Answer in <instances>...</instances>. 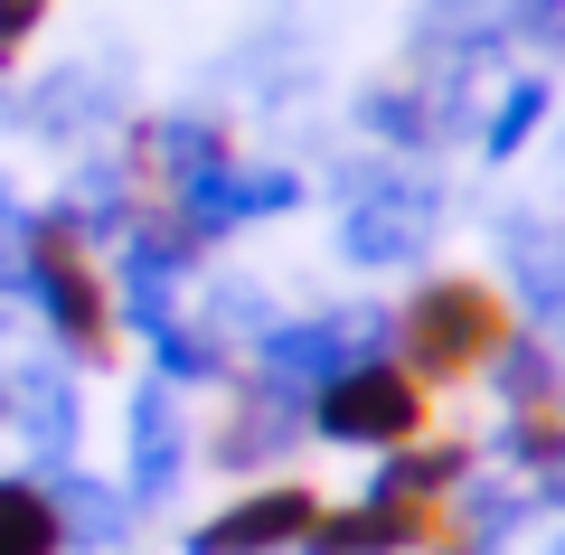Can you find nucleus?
Here are the masks:
<instances>
[{"mask_svg":"<svg viewBox=\"0 0 565 555\" xmlns=\"http://www.w3.org/2000/svg\"><path fill=\"white\" fill-rule=\"evenodd\" d=\"M519 330H527L519 301H509L490 274H424L415 292L386 311V357H396L415 386L452 396V386H481Z\"/></svg>","mask_w":565,"mask_h":555,"instance_id":"nucleus-1","label":"nucleus"},{"mask_svg":"<svg viewBox=\"0 0 565 555\" xmlns=\"http://www.w3.org/2000/svg\"><path fill=\"white\" fill-rule=\"evenodd\" d=\"M20 292L39 301L47 339L76 367H114L122 357V301H114V255L85 236L66 207H39L20 226Z\"/></svg>","mask_w":565,"mask_h":555,"instance_id":"nucleus-2","label":"nucleus"},{"mask_svg":"<svg viewBox=\"0 0 565 555\" xmlns=\"http://www.w3.org/2000/svg\"><path fill=\"white\" fill-rule=\"evenodd\" d=\"M302 424H311L321 442H340V452H367V461L405 452V442H424V434H444L434 386H415L396 357H349L340 377L302 405Z\"/></svg>","mask_w":565,"mask_h":555,"instance_id":"nucleus-3","label":"nucleus"},{"mask_svg":"<svg viewBox=\"0 0 565 555\" xmlns=\"http://www.w3.org/2000/svg\"><path fill=\"white\" fill-rule=\"evenodd\" d=\"M330 499L311 490V480H245L236 499H226L217 517H199V527L180 536V555H302L311 527H321Z\"/></svg>","mask_w":565,"mask_h":555,"instance_id":"nucleus-4","label":"nucleus"},{"mask_svg":"<svg viewBox=\"0 0 565 555\" xmlns=\"http://www.w3.org/2000/svg\"><path fill=\"white\" fill-rule=\"evenodd\" d=\"M302 434H311V424H302V396L245 377L236 405H226V424L199 442V452H207V471H226V480L245 490V480H282V452H292Z\"/></svg>","mask_w":565,"mask_h":555,"instance_id":"nucleus-5","label":"nucleus"},{"mask_svg":"<svg viewBox=\"0 0 565 555\" xmlns=\"http://www.w3.org/2000/svg\"><path fill=\"white\" fill-rule=\"evenodd\" d=\"M471 471H481V442H462V434H424V442H405V452H386L377 471H367L359 499H386V509H415V517H444V499L462 490Z\"/></svg>","mask_w":565,"mask_h":555,"instance_id":"nucleus-6","label":"nucleus"},{"mask_svg":"<svg viewBox=\"0 0 565 555\" xmlns=\"http://www.w3.org/2000/svg\"><path fill=\"white\" fill-rule=\"evenodd\" d=\"M434 546H444V517L386 509V499H330L302 555H434Z\"/></svg>","mask_w":565,"mask_h":555,"instance_id":"nucleus-7","label":"nucleus"},{"mask_svg":"<svg viewBox=\"0 0 565 555\" xmlns=\"http://www.w3.org/2000/svg\"><path fill=\"white\" fill-rule=\"evenodd\" d=\"M180 480H189V424H180L170 396L141 386L132 396V480H122V490H132V509H170Z\"/></svg>","mask_w":565,"mask_h":555,"instance_id":"nucleus-8","label":"nucleus"},{"mask_svg":"<svg viewBox=\"0 0 565 555\" xmlns=\"http://www.w3.org/2000/svg\"><path fill=\"white\" fill-rule=\"evenodd\" d=\"M47 499H57L66 555H132V546H122V536H132V499H122V490H104V480H85V471H57Z\"/></svg>","mask_w":565,"mask_h":555,"instance_id":"nucleus-9","label":"nucleus"},{"mask_svg":"<svg viewBox=\"0 0 565 555\" xmlns=\"http://www.w3.org/2000/svg\"><path fill=\"white\" fill-rule=\"evenodd\" d=\"M0 555H66V527H57V499L47 480H0Z\"/></svg>","mask_w":565,"mask_h":555,"instance_id":"nucleus-10","label":"nucleus"},{"mask_svg":"<svg viewBox=\"0 0 565 555\" xmlns=\"http://www.w3.org/2000/svg\"><path fill=\"white\" fill-rule=\"evenodd\" d=\"M47 20H57V0H0V76H20V57L47 39Z\"/></svg>","mask_w":565,"mask_h":555,"instance_id":"nucleus-11","label":"nucleus"},{"mask_svg":"<svg viewBox=\"0 0 565 555\" xmlns=\"http://www.w3.org/2000/svg\"><path fill=\"white\" fill-rule=\"evenodd\" d=\"M537 114H546V95H537V85H519V95H509V114L490 122V151H519V141H527V122H537Z\"/></svg>","mask_w":565,"mask_h":555,"instance_id":"nucleus-12","label":"nucleus"}]
</instances>
